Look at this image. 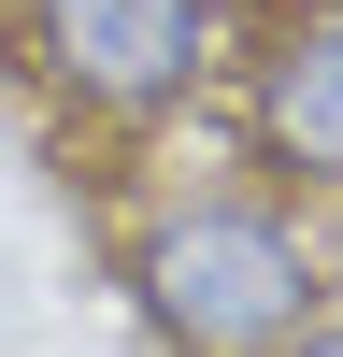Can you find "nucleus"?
Listing matches in <instances>:
<instances>
[{
    "mask_svg": "<svg viewBox=\"0 0 343 357\" xmlns=\"http://www.w3.org/2000/svg\"><path fill=\"white\" fill-rule=\"evenodd\" d=\"M114 286H129V314H143L158 357H272L343 286V257H329L314 200L257 186L243 158H200V172H143L129 186Z\"/></svg>",
    "mask_w": 343,
    "mask_h": 357,
    "instance_id": "obj_1",
    "label": "nucleus"
},
{
    "mask_svg": "<svg viewBox=\"0 0 343 357\" xmlns=\"http://www.w3.org/2000/svg\"><path fill=\"white\" fill-rule=\"evenodd\" d=\"M329 257H343V200H329Z\"/></svg>",
    "mask_w": 343,
    "mask_h": 357,
    "instance_id": "obj_5",
    "label": "nucleus"
},
{
    "mask_svg": "<svg viewBox=\"0 0 343 357\" xmlns=\"http://www.w3.org/2000/svg\"><path fill=\"white\" fill-rule=\"evenodd\" d=\"M272 357H343V286H329V301H314V314H300V329H286Z\"/></svg>",
    "mask_w": 343,
    "mask_h": 357,
    "instance_id": "obj_4",
    "label": "nucleus"
},
{
    "mask_svg": "<svg viewBox=\"0 0 343 357\" xmlns=\"http://www.w3.org/2000/svg\"><path fill=\"white\" fill-rule=\"evenodd\" d=\"M215 158H243L257 186L343 200V0H243L229 15V72H215Z\"/></svg>",
    "mask_w": 343,
    "mask_h": 357,
    "instance_id": "obj_3",
    "label": "nucleus"
},
{
    "mask_svg": "<svg viewBox=\"0 0 343 357\" xmlns=\"http://www.w3.org/2000/svg\"><path fill=\"white\" fill-rule=\"evenodd\" d=\"M229 15L243 0H0V57L43 100V129L100 158H158L172 129L215 114Z\"/></svg>",
    "mask_w": 343,
    "mask_h": 357,
    "instance_id": "obj_2",
    "label": "nucleus"
}]
</instances>
